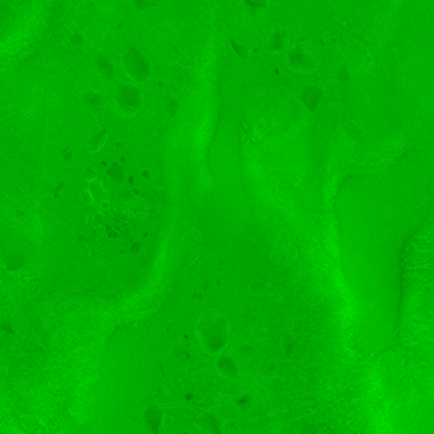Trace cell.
I'll list each match as a JSON object with an SVG mask.
<instances>
[{
	"mask_svg": "<svg viewBox=\"0 0 434 434\" xmlns=\"http://www.w3.org/2000/svg\"><path fill=\"white\" fill-rule=\"evenodd\" d=\"M108 137L107 130L103 129V127H99V129L94 130V131L90 134V137L88 141V146L90 149V151H98L101 150L102 147L104 146L106 141Z\"/></svg>",
	"mask_w": 434,
	"mask_h": 434,
	"instance_id": "10",
	"label": "cell"
},
{
	"mask_svg": "<svg viewBox=\"0 0 434 434\" xmlns=\"http://www.w3.org/2000/svg\"><path fill=\"white\" fill-rule=\"evenodd\" d=\"M267 288H268V284H267L263 279L255 278L250 282V284H249L248 294L254 297H262L266 295Z\"/></svg>",
	"mask_w": 434,
	"mask_h": 434,
	"instance_id": "12",
	"label": "cell"
},
{
	"mask_svg": "<svg viewBox=\"0 0 434 434\" xmlns=\"http://www.w3.org/2000/svg\"><path fill=\"white\" fill-rule=\"evenodd\" d=\"M296 346H297L296 336L292 335V334H286L283 340H282V351H283L284 357L290 358L291 355L294 354Z\"/></svg>",
	"mask_w": 434,
	"mask_h": 434,
	"instance_id": "14",
	"label": "cell"
},
{
	"mask_svg": "<svg viewBox=\"0 0 434 434\" xmlns=\"http://www.w3.org/2000/svg\"><path fill=\"white\" fill-rule=\"evenodd\" d=\"M246 8V12L251 17H255L259 10H264L268 8V0H243Z\"/></svg>",
	"mask_w": 434,
	"mask_h": 434,
	"instance_id": "13",
	"label": "cell"
},
{
	"mask_svg": "<svg viewBox=\"0 0 434 434\" xmlns=\"http://www.w3.org/2000/svg\"><path fill=\"white\" fill-rule=\"evenodd\" d=\"M164 1H166V3H174L175 0H164Z\"/></svg>",
	"mask_w": 434,
	"mask_h": 434,
	"instance_id": "32",
	"label": "cell"
},
{
	"mask_svg": "<svg viewBox=\"0 0 434 434\" xmlns=\"http://www.w3.org/2000/svg\"><path fill=\"white\" fill-rule=\"evenodd\" d=\"M99 229H101V226L95 227V230H94V236H95V238H98V236L103 235V230H101V231H99Z\"/></svg>",
	"mask_w": 434,
	"mask_h": 434,
	"instance_id": "28",
	"label": "cell"
},
{
	"mask_svg": "<svg viewBox=\"0 0 434 434\" xmlns=\"http://www.w3.org/2000/svg\"><path fill=\"white\" fill-rule=\"evenodd\" d=\"M132 5L138 10V12H147V10L154 9L158 5V0H134Z\"/></svg>",
	"mask_w": 434,
	"mask_h": 434,
	"instance_id": "17",
	"label": "cell"
},
{
	"mask_svg": "<svg viewBox=\"0 0 434 434\" xmlns=\"http://www.w3.org/2000/svg\"><path fill=\"white\" fill-rule=\"evenodd\" d=\"M83 177L85 181H88L92 183V182L97 181V171H95V169H93V168H86L83 173Z\"/></svg>",
	"mask_w": 434,
	"mask_h": 434,
	"instance_id": "20",
	"label": "cell"
},
{
	"mask_svg": "<svg viewBox=\"0 0 434 434\" xmlns=\"http://www.w3.org/2000/svg\"><path fill=\"white\" fill-rule=\"evenodd\" d=\"M286 66L295 73L309 74L318 69V60L309 50L302 46H294L288 50L284 58Z\"/></svg>",
	"mask_w": 434,
	"mask_h": 434,
	"instance_id": "4",
	"label": "cell"
},
{
	"mask_svg": "<svg viewBox=\"0 0 434 434\" xmlns=\"http://www.w3.org/2000/svg\"><path fill=\"white\" fill-rule=\"evenodd\" d=\"M187 239H188L192 244H198V243L201 242L202 235L198 230H192L190 233H188V238Z\"/></svg>",
	"mask_w": 434,
	"mask_h": 434,
	"instance_id": "21",
	"label": "cell"
},
{
	"mask_svg": "<svg viewBox=\"0 0 434 434\" xmlns=\"http://www.w3.org/2000/svg\"><path fill=\"white\" fill-rule=\"evenodd\" d=\"M89 192L92 194L93 199H99V201H103V197H104V187L102 186L99 182L94 181L90 183V187H89Z\"/></svg>",
	"mask_w": 434,
	"mask_h": 434,
	"instance_id": "18",
	"label": "cell"
},
{
	"mask_svg": "<svg viewBox=\"0 0 434 434\" xmlns=\"http://www.w3.org/2000/svg\"><path fill=\"white\" fill-rule=\"evenodd\" d=\"M94 223H95V227L101 226V225H102V216H101V215H95Z\"/></svg>",
	"mask_w": 434,
	"mask_h": 434,
	"instance_id": "27",
	"label": "cell"
},
{
	"mask_svg": "<svg viewBox=\"0 0 434 434\" xmlns=\"http://www.w3.org/2000/svg\"><path fill=\"white\" fill-rule=\"evenodd\" d=\"M121 65L125 74L136 84H142L150 79L153 66L144 52L134 45H129L121 55Z\"/></svg>",
	"mask_w": 434,
	"mask_h": 434,
	"instance_id": "2",
	"label": "cell"
},
{
	"mask_svg": "<svg viewBox=\"0 0 434 434\" xmlns=\"http://www.w3.org/2000/svg\"><path fill=\"white\" fill-rule=\"evenodd\" d=\"M114 207H116L118 211H123L126 207V201L122 198H118L116 202H114Z\"/></svg>",
	"mask_w": 434,
	"mask_h": 434,
	"instance_id": "23",
	"label": "cell"
},
{
	"mask_svg": "<svg viewBox=\"0 0 434 434\" xmlns=\"http://www.w3.org/2000/svg\"><path fill=\"white\" fill-rule=\"evenodd\" d=\"M288 45H290V36L287 32L284 31L283 28H274L268 36L266 47L273 54H279L286 51L288 49Z\"/></svg>",
	"mask_w": 434,
	"mask_h": 434,
	"instance_id": "6",
	"label": "cell"
},
{
	"mask_svg": "<svg viewBox=\"0 0 434 434\" xmlns=\"http://www.w3.org/2000/svg\"><path fill=\"white\" fill-rule=\"evenodd\" d=\"M114 106L121 116L132 117L144 107V97L138 86L121 83L114 92Z\"/></svg>",
	"mask_w": 434,
	"mask_h": 434,
	"instance_id": "3",
	"label": "cell"
},
{
	"mask_svg": "<svg viewBox=\"0 0 434 434\" xmlns=\"http://www.w3.org/2000/svg\"><path fill=\"white\" fill-rule=\"evenodd\" d=\"M230 46H231V50H233V52L235 54L236 57L243 60V61H244V60H248L249 50L248 47L244 46L242 42H239V41L231 38V40H230Z\"/></svg>",
	"mask_w": 434,
	"mask_h": 434,
	"instance_id": "15",
	"label": "cell"
},
{
	"mask_svg": "<svg viewBox=\"0 0 434 434\" xmlns=\"http://www.w3.org/2000/svg\"><path fill=\"white\" fill-rule=\"evenodd\" d=\"M71 42H73L74 45H80V43H83V37L80 36V34H77V36H74L73 38H71Z\"/></svg>",
	"mask_w": 434,
	"mask_h": 434,
	"instance_id": "25",
	"label": "cell"
},
{
	"mask_svg": "<svg viewBox=\"0 0 434 434\" xmlns=\"http://www.w3.org/2000/svg\"><path fill=\"white\" fill-rule=\"evenodd\" d=\"M81 199L85 202L86 205H90V203H92L93 197H92V194H90V192H89V190H83V192H81Z\"/></svg>",
	"mask_w": 434,
	"mask_h": 434,
	"instance_id": "22",
	"label": "cell"
},
{
	"mask_svg": "<svg viewBox=\"0 0 434 434\" xmlns=\"http://www.w3.org/2000/svg\"><path fill=\"white\" fill-rule=\"evenodd\" d=\"M165 110L169 116L174 117L178 113V110H179V101L178 99H170V101H168V103L165 106Z\"/></svg>",
	"mask_w": 434,
	"mask_h": 434,
	"instance_id": "19",
	"label": "cell"
},
{
	"mask_svg": "<svg viewBox=\"0 0 434 434\" xmlns=\"http://www.w3.org/2000/svg\"><path fill=\"white\" fill-rule=\"evenodd\" d=\"M84 101L88 104V107L94 112L95 114H102L106 109V103L98 93L88 92L84 94Z\"/></svg>",
	"mask_w": 434,
	"mask_h": 434,
	"instance_id": "11",
	"label": "cell"
},
{
	"mask_svg": "<svg viewBox=\"0 0 434 434\" xmlns=\"http://www.w3.org/2000/svg\"><path fill=\"white\" fill-rule=\"evenodd\" d=\"M62 158H64L66 162H70V160L73 159V151H71L70 149H64V150H62Z\"/></svg>",
	"mask_w": 434,
	"mask_h": 434,
	"instance_id": "24",
	"label": "cell"
},
{
	"mask_svg": "<svg viewBox=\"0 0 434 434\" xmlns=\"http://www.w3.org/2000/svg\"><path fill=\"white\" fill-rule=\"evenodd\" d=\"M145 428L150 434H165L164 429V411L158 405H150L145 410L142 418Z\"/></svg>",
	"mask_w": 434,
	"mask_h": 434,
	"instance_id": "5",
	"label": "cell"
},
{
	"mask_svg": "<svg viewBox=\"0 0 434 434\" xmlns=\"http://www.w3.org/2000/svg\"><path fill=\"white\" fill-rule=\"evenodd\" d=\"M94 66L97 73L103 79L112 80L114 78V75H116V69H114L113 61H112V58L108 55L101 54V55L97 56L94 60Z\"/></svg>",
	"mask_w": 434,
	"mask_h": 434,
	"instance_id": "8",
	"label": "cell"
},
{
	"mask_svg": "<svg viewBox=\"0 0 434 434\" xmlns=\"http://www.w3.org/2000/svg\"><path fill=\"white\" fill-rule=\"evenodd\" d=\"M323 97H324V92L315 85H305L298 94L301 103L311 112L316 110L320 102L323 101Z\"/></svg>",
	"mask_w": 434,
	"mask_h": 434,
	"instance_id": "7",
	"label": "cell"
},
{
	"mask_svg": "<svg viewBox=\"0 0 434 434\" xmlns=\"http://www.w3.org/2000/svg\"><path fill=\"white\" fill-rule=\"evenodd\" d=\"M215 286H216L217 288H220L221 286H222V282H221V278H216V279H215Z\"/></svg>",
	"mask_w": 434,
	"mask_h": 434,
	"instance_id": "30",
	"label": "cell"
},
{
	"mask_svg": "<svg viewBox=\"0 0 434 434\" xmlns=\"http://www.w3.org/2000/svg\"><path fill=\"white\" fill-rule=\"evenodd\" d=\"M197 424L202 431L210 434H221L220 425L217 423V419L212 414L205 413L198 416L197 419Z\"/></svg>",
	"mask_w": 434,
	"mask_h": 434,
	"instance_id": "9",
	"label": "cell"
},
{
	"mask_svg": "<svg viewBox=\"0 0 434 434\" xmlns=\"http://www.w3.org/2000/svg\"><path fill=\"white\" fill-rule=\"evenodd\" d=\"M101 206H102V208H103V210H108V208H109V203H108V202L101 201Z\"/></svg>",
	"mask_w": 434,
	"mask_h": 434,
	"instance_id": "29",
	"label": "cell"
},
{
	"mask_svg": "<svg viewBox=\"0 0 434 434\" xmlns=\"http://www.w3.org/2000/svg\"><path fill=\"white\" fill-rule=\"evenodd\" d=\"M107 175L109 179H112L116 183H122L125 181V171H123L122 166L118 164H112L107 169Z\"/></svg>",
	"mask_w": 434,
	"mask_h": 434,
	"instance_id": "16",
	"label": "cell"
},
{
	"mask_svg": "<svg viewBox=\"0 0 434 434\" xmlns=\"http://www.w3.org/2000/svg\"><path fill=\"white\" fill-rule=\"evenodd\" d=\"M197 335L206 352L218 353L229 343V321L218 310H208L201 315L196 327Z\"/></svg>",
	"mask_w": 434,
	"mask_h": 434,
	"instance_id": "1",
	"label": "cell"
},
{
	"mask_svg": "<svg viewBox=\"0 0 434 434\" xmlns=\"http://www.w3.org/2000/svg\"><path fill=\"white\" fill-rule=\"evenodd\" d=\"M107 233H108V235L112 236V239L117 238V234H116V233H113V231H112V230H110L109 227H107Z\"/></svg>",
	"mask_w": 434,
	"mask_h": 434,
	"instance_id": "31",
	"label": "cell"
},
{
	"mask_svg": "<svg viewBox=\"0 0 434 434\" xmlns=\"http://www.w3.org/2000/svg\"><path fill=\"white\" fill-rule=\"evenodd\" d=\"M64 186H65L64 183L58 184L57 188H56V190H55V194H54V196H55V198H57V197H58V193L62 192V190H64Z\"/></svg>",
	"mask_w": 434,
	"mask_h": 434,
	"instance_id": "26",
	"label": "cell"
}]
</instances>
